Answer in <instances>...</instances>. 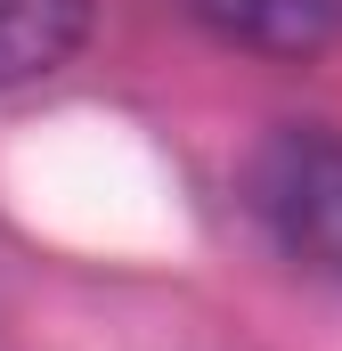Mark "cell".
Wrapping results in <instances>:
<instances>
[{
    "mask_svg": "<svg viewBox=\"0 0 342 351\" xmlns=\"http://www.w3.org/2000/svg\"><path fill=\"white\" fill-rule=\"evenodd\" d=\"M179 16L277 66H310L342 41V0H179Z\"/></svg>",
    "mask_w": 342,
    "mask_h": 351,
    "instance_id": "7a4b0ae2",
    "label": "cell"
},
{
    "mask_svg": "<svg viewBox=\"0 0 342 351\" xmlns=\"http://www.w3.org/2000/svg\"><path fill=\"white\" fill-rule=\"evenodd\" d=\"M245 204L293 269L342 278V131L334 123H277L245 156Z\"/></svg>",
    "mask_w": 342,
    "mask_h": 351,
    "instance_id": "6da1fadb",
    "label": "cell"
},
{
    "mask_svg": "<svg viewBox=\"0 0 342 351\" xmlns=\"http://www.w3.org/2000/svg\"><path fill=\"white\" fill-rule=\"evenodd\" d=\"M98 0H0V98L66 74L90 49Z\"/></svg>",
    "mask_w": 342,
    "mask_h": 351,
    "instance_id": "3957f363",
    "label": "cell"
}]
</instances>
